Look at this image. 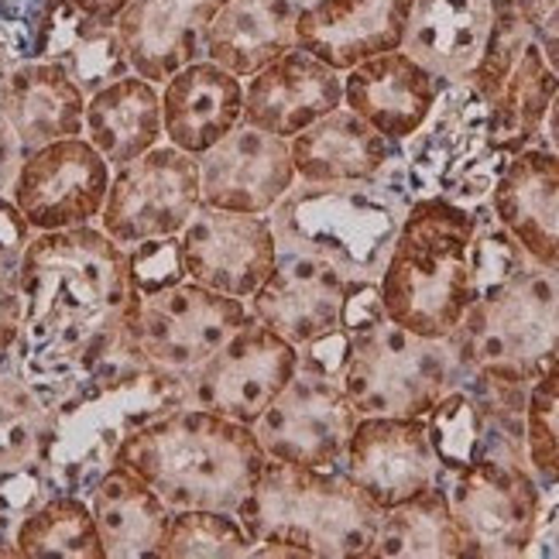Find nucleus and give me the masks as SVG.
Wrapping results in <instances>:
<instances>
[{"label":"nucleus","mask_w":559,"mask_h":559,"mask_svg":"<svg viewBox=\"0 0 559 559\" xmlns=\"http://www.w3.org/2000/svg\"><path fill=\"white\" fill-rule=\"evenodd\" d=\"M21 333L11 364L52 412L90 384L128 378L141 357L128 248L96 224L35 234L21 254Z\"/></svg>","instance_id":"obj_1"},{"label":"nucleus","mask_w":559,"mask_h":559,"mask_svg":"<svg viewBox=\"0 0 559 559\" xmlns=\"http://www.w3.org/2000/svg\"><path fill=\"white\" fill-rule=\"evenodd\" d=\"M114 464L134 471L155 495L179 508L237 512L251 495L269 453L251 426L200 405H179L134 426L117 447Z\"/></svg>","instance_id":"obj_2"},{"label":"nucleus","mask_w":559,"mask_h":559,"mask_svg":"<svg viewBox=\"0 0 559 559\" xmlns=\"http://www.w3.org/2000/svg\"><path fill=\"white\" fill-rule=\"evenodd\" d=\"M381 508L344 471L269 460L237 519L251 536L248 556L371 559Z\"/></svg>","instance_id":"obj_3"},{"label":"nucleus","mask_w":559,"mask_h":559,"mask_svg":"<svg viewBox=\"0 0 559 559\" xmlns=\"http://www.w3.org/2000/svg\"><path fill=\"white\" fill-rule=\"evenodd\" d=\"M450 340L474 392L522 416L528 384L559 364V269L528 264L491 296L474 299Z\"/></svg>","instance_id":"obj_4"},{"label":"nucleus","mask_w":559,"mask_h":559,"mask_svg":"<svg viewBox=\"0 0 559 559\" xmlns=\"http://www.w3.org/2000/svg\"><path fill=\"white\" fill-rule=\"evenodd\" d=\"M474 227L477 206L471 210L443 197L416 200L405 210L378 275L388 320L429 340L456 333L474 302Z\"/></svg>","instance_id":"obj_5"},{"label":"nucleus","mask_w":559,"mask_h":559,"mask_svg":"<svg viewBox=\"0 0 559 559\" xmlns=\"http://www.w3.org/2000/svg\"><path fill=\"white\" fill-rule=\"evenodd\" d=\"M408 206L395 155L371 182H296L269 216L278 248L323 258L347 278L378 282Z\"/></svg>","instance_id":"obj_6"},{"label":"nucleus","mask_w":559,"mask_h":559,"mask_svg":"<svg viewBox=\"0 0 559 559\" xmlns=\"http://www.w3.org/2000/svg\"><path fill=\"white\" fill-rule=\"evenodd\" d=\"M179 405H189L186 388L152 368L66 395L48 412L41 447V467L52 480V491L86 498L93 484L114 467L120 440L134 426Z\"/></svg>","instance_id":"obj_7"},{"label":"nucleus","mask_w":559,"mask_h":559,"mask_svg":"<svg viewBox=\"0 0 559 559\" xmlns=\"http://www.w3.org/2000/svg\"><path fill=\"white\" fill-rule=\"evenodd\" d=\"M508 155L491 141V114L471 83H447L423 128L399 144V176L416 200L443 197L460 206H484Z\"/></svg>","instance_id":"obj_8"},{"label":"nucleus","mask_w":559,"mask_h":559,"mask_svg":"<svg viewBox=\"0 0 559 559\" xmlns=\"http://www.w3.org/2000/svg\"><path fill=\"white\" fill-rule=\"evenodd\" d=\"M456 384H464V368L453 340L408 333L392 320L354 336L350 364L340 374L357 416L423 419Z\"/></svg>","instance_id":"obj_9"},{"label":"nucleus","mask_w":559,"mask_h":559,"mask_svg":"<svg viewBox=\"0 0 559 559\" xmlns=\"http://www.w3.org/2000/svg\"><path fill=\"white\" fill-rule=\"evenodd\" d=\"M447 498L471 559H519L532 552L546 488L525 453L488 450L467 471L447 477Z\"/></svg>","instance_id":"obj_10"},{"label":"nucleus","mask_w":559,"mask_h":559,"mask_svg":"<svg viewBox=\"0 0 559 559\" xmlns=\"http://www.w3.org/2000/svg\"><path fill=\"white\" fill-rule=\"evenodd\" d=\"M248 299H234L182 278L152 296H141L134 336L148 368L189 392V378L248 323Z\"/></svg>","instance_id":"obj_11"},{"label":"nucleus","mask_w":559,"mask_h":559,"mask_svg":"<svg viewBox=\"0 0 559 559\" xmlns=\"http://www.w3.org/2000/svg\"><path fill=\"white\" fill-rule=\"evenodd\" d=\"M200 203V158L162 141L141 158L114 168L96 227L120 248L179 237Z\"/></svg>","instance_id":"obj_12"},{"label":"nucleus","mask_w":559,"mask_h":559,"mask_svg":"<svg viewBox=\"0 0 559 559\" xmlns=\"http://www.w3.org/2000/svg\"><path fill=\"white\" fill-rule=\"evenodd\" d=\"M114 168L80 138H62L28 152L17 165L8 197L35 234L72 230L100 221Z\"/></svg>","instance_id":"obj_13"},{"label":"nucleus","mask_w":559,"mask_h":559,"mask_svg":"<svg viewBox=\"0 0 559 559\" xmlns=\"http://www.w3.org/2000/svg\"><path fill=\"white\" fill-rule=\"evenodd\" d=\"M299 371V347L248 316L227 344L189 378V405L254 426Z\"/></svg>","instance_id":"obj_14"},{"label":"nucleus","mask_w":559,"mask_h":559,"mask_svg":"<svg viewBox=\"0 0 559 559\" xmlns=\"http://www.w3.org/2000/svg\"><path fill=\"white\" fill-rule=\"evenodd\" d=\"M357 419V408L340 381L296 371L251 429L269 460L340 471Z\"/></svg>","instance_id":"obj_15"},{"label":"nucleus","mask_w":559,"mask_h":559,"mask_svg":"<svg viewBox=\"0 0 559 559\" xmlns=\"http://www.w3.org/2000/svg\"><path fill=\"white\" fill-rule=\"evenodd\" d=\"M186 278L234 299H248L272 275L278 261V237L272 216L234 213L200 203L179 234Z\"/></svg>","instance_id":"obj_16"},{"label":"nucleus","mask_w":559,"mask_h":559,"mask_svg":"<svg viewBox=\"0 0 559 559\" xmlns=\"http://www.w3.org/2000/svg\"><path fill=\"white\" fill-rule=\"evenodd\" d=\"M340 471L381 512L416 498L426 488H436V484H447L426 423L408 416H360L347 453L340 460Z\"/></svg>","instance_id":"obj_17"},{"label":"nucleus","mask_w":559,"mask_h":559,"mask_svg":"<svg viewBox=\"0 0 559 559\" xmlns=\"http://www.w3.org/2000/svg\"><path fill=\"white\" fill-rule=\"evenodd\" d=\"M296 182L288 141L245 120L200 155V197L216 210L269 216Z\"/></svg>","instance_id":"obj_18"},{"label":"nucleus","mask_w":559,"mask_h":559,"mask_svg":"<svg viewBox=\"0 0 559 559\" xmlns=\"http://www.w3.org/2000/svg\"><path fill=\"white\" fill-rule=\"evenodd\" d=\"M344 288L347 275L336 264L306 251L278 248L272 275L248 296V312L285 336L292 347H302L340 326Z\"/></svg>","instance_id":"obj_19"},{"label":"nucleus","mask_w":559,"mask_h":559,"mask_svg":"<svg viewBox=\"0 0 559 559\" xmlns=\"http://www.w3.org/2000/svg\"><path fill=\"white\" fill-rule=\"evenodd\" d=\"M340 104H344V72L302 45H292L275 62L245 80V124L285 141Z\"/></svg>","instance_id":"obj_20"},{"label":"nucleus","mask_w":559,"mask_h":559,"mask_svg":"<svg viewBox=\"0 0 559 559\" xmlns=\"http://www.w3.org/2000/svg\"><path fill=\"white\" fill-rule=\"evenodd\" d=\"M443 86L405 48H388L344 69V107L399 148L423 128Z\"/></svg>","instance_id":"obj_21"},{"label":"nucleus","mask_w":559,"mask_h":559,"mask_svg":"<svg viewBox=\"0 0 559 559\" xmlns=\"http://www.w3.org/2000/svg\"><path fill=\"white\" fill-rule=\"evenodd\" d=\"M488 210L519 240L528 261L559 269V155L546 141L504 162Z\"/></svg>","instance_id":"obj_22"},{"label":"nucleus","mask_w":559,"mask_h":559,"mask_svg":"<svg viewBox=\"0 0 559 559\" xmlns=\"http://www.w3.org/2000/svg\"><path fill=\"white\" fill-rule=\"evenodd\" d=\"M227 0H128L117 14L131 72L162 86L182 66L203 59V38Z\"/></svg>","instance_id":"obj_23"},{"label":"nucleus","mask_w":559,"mask_h":559,"mask_svg":"<svg viewBox=\"0 0 559 559\" xmlns=\"http://www.w3.org/2000/svg\"><path fill=\"white\" fill-rule=\"evenodd\" d=\"M416 0H316L299 11V45L333 69L402 48Z\"/></svg>","instance_id":"obj_24"},{"label":"nucleus","mask_w":559,"mask_h":559,"mask_svg":"<svg viewBox=\"0 0 559 559\" xmlns=\"http://www.w3.org/2000/svg\"><path fill=\"white\" fill-rule=\"evenodd\" d=\"M158 90L165 141L197 158L245 120V80L210 59L182 66Z\"/></svg>","instance_id":"obj_25"},{"label":"nucleus","mask_w":559,"mask_h":559,"mask_svg":"<svg viewBox=\"0 0 559 559\" xmlns=\"http://www.w3.org/2000/svg\"><path fill=\"white\" fill-rule=\"evenodd\" d=\"M0 114L28 155L41 144L83 134L86 93L52 59H28L0 80Z\"/></svg>","instance_id":"obj_26"},{"label":"nucleus","mask_w":559,"mask_h":559,"mask_svg":"<svg viewBox=\"0 0 559 559\" xmlns=\"http://www.w3.org/2000/svg\"><path fill=\"white\" fill-rule=\"evenodd\" d=\"M288 152L299 182H371L399 155L395 144L344 104L288 138Z\"/></svg>","instance_id":"obj_27"},{"label":"nucleus","mask_w":559,"mask_h":559,"mask_svg":"<svg viewBox=\"0 0 559 559\" xmlns=\"http://www.w3.org/2000/svg\"><path fill=\"white\" fill-rule=\"evenodd\" d=\"M491 14V0H416L402 48L436 80L467 83L488 41Z\"/></svg>","instance_id":"obj_28"},{"label":"nucleus","mask_w":559,"mask_h":559,"mask_svg":"<svg viewBox=\"0 0 559 559\" xmlns=\"http://www.w3.org/2000/svg\"><path fill=\"white\" fill-rule=\"evenodd\" d=\"M35 59L66 66L86 96L131 72L117 24L83 14L72 0H45L35 35Z\"/></svg>","instance_id":"obj_29"},{"label":"nucleus","mask_w":559,"mask_h":559,"mask_svg":"<svg viewBox=\"0 0 559 559\" xmlns=\"http://www.w3.org/2000/svg\"><path fill=\"white\" fill-rule=\"evenodd\" d=\"M299 8L292 0H227L203 38V59L251 80L292 45H299Z\"/></svg>","instance_id":"obj_30"},{"label":"nucleus","mask_w":559,"mask_h":559,"mask_svg":"<svg viewBox=\"0 0 559 559\" xmlns=\"http://www.w3.org/2000/svg\"><path fill=\"white\" fill-rule=\"evenodd\" d=\"M83 138L107 158L110 168H120L152 152L155 144L165 141L162 90L138 72H128V76L90 93Z\"/></svg>","instance_id":"obj_31"},{"label":"nucleus","mask_w":559,"mask_h":559,"mask_svg":"<svg viewBox=\"0 0 559 559\" xmlns=\"http://www.w3.org/2000/svg\"><path fill=\"white\" fill-rule=\"evenodd\" d=\"M86 501L107 559H158L173 508L155 495L152 484H144L134 471L114 464L90 488Z\"/></svg>","instance_id":"obj_32"},{"label":"nucleus","mask_w":559,"mask_h":559,"mask_svg":"<svg viewBox=\"0 0 559 559\" xmlns=\"http://www.w3.org/2000/svg\"><path fill=\"white\" fill-rule=\"evenodd\" d=\"M559 90V72L543 56L539 41L532 38L525 52L504 76L498 93L491 96L488 114H491V141L501 155L512 158L515 152L528 148V144L543 141V124L549 104Z\"/></svg>","instance_id":"obj_33"},{"label":"nucleus","mask_w":559,"mask_h":559,"mask_svg":"<svg viewBox=\"0 0 559 559\" xmlns=\"http://www.w3.org/2000/svg\"><path fill=\"white\" fill-rule=\"evenodd\" d=\"M371 559H467V543L450 508L447 484L388 508Z\"/></svg>","instance_id":"obj_34"},{"label":"nucleus","mask_w":559,"mask_h":559,"mask_svg":"<svg viewBox=\"0 0 559 559\" xmlns=\"http://www.w3.org/2000/svg\"><path fill=\"white\" fill-rule=\"evenodd\" d=\"M17 559H107L90 501L72 491H52L14 528Z\"/></svg>","instance_id":"obj_35"},{"label":"nucleus","mask_w":559,"mask_h":559,"mask_svg":"<svg viewBox=\"0 0 559 559\" xmlns=\"http://www.w3.org/2000/svg\"><path fill=\"white\" fill-rule=\"evenodd\" d=\"M423 423L443 474L453 477L460 471H467L488 450L495 408L484 405V399L471 384H456L426 412Z\"/></svg>","instance_id":"obj_36"},{"label":"nucleus","mask_w":559,"mask_h":559,"mask_svg":"<svg viewBox=\"0 0 559 559\" xmlns=\"http://www.w3.org/2000/svg\"><path fill=\"white\" fill-rule=\"evenodd\" d=\"M48 432V405L21 378L11 354L0 357V471L41 460Z\"/></svg>","instance_id":"obj_37"},{"label":"nucleus","mask_w":559,"mask_h":559,"mask_svg":"<svg viewBox=\"0 0 559 559\" xmlns=\"http://www.w3.org/2000/svg\"><path fill=\"white\" fill-rule=\"evenodd\" d=\"M251 536L237 512L221 508H179L165 525L158 559H237L251 552Z\"/></svg>","instance_id":"obj_38"},{"label":"nucleus","mask_w":559,"mask_h":559,"mask_svg":"<svg viewBox=\"0 0 559 559\" xmlns=\"http://www.w3.org/2000/svg\"><path fill=\"white\" fill-rule=\"evenodd\" d=\"M522 426L532 474L546 491H559V364L528 384Z\"/></svg>","instance_id":"obj_39"},{"label":"nucleus","mask_w":559,"mask_h":559,"mask_svg":"<svg viewBox=\"0 0 559 559\" xmlns=\"http://www.w3.org/2000/svg\"><path fill=\"white\" fill-rule=\"evenodd\" d=\"M528 264V254L519 240L508 234L488 210V203L477 206V227L471 240V278H474V299H484L508 285L515 275H522Z\"/></svg>","instance_id":"obj_40"},{"label":"nucleus","mask_w":559,"mask_h":559,"mask_svg":"<svg viewBox=\"0 0 559 559\" xmlns=\"http://www.w3.org/2000/svg\"><path fill=\"white\" fill-rule=\"evenodd\" d=\"M491 4H495L491 32H488V41H484V52H480L474 72L467 76V83L484 96V100H491L498 93L504 76L512 72V66L525 52V45L536 38V28H532L508 0H491Z\"/></svg>","instance_id":"obj_41"},{"label":"nucleus","mask_w":559,"mask_h":559,"mask_svg":"<svg viewBox=\"0 0 559 559\" xmlns=\"http://www.w3.org/2000/svg\"><path fill=\"white\" fill-rule=\"evenodd\" d=\"M128 272L138 296H152L186 278L179 237H155L128 248Z\"/></svg>","instance_id":"obj_42"},{"label":"nucleus","mask_w":559,"mask_h":559,"mask_svg":"<svg viewBox=\"0 0 559 559\" xmlns=\"http://www.w3.org/2000/svg\"><path fill=\"white\" fill-rule=\"evenodd\" d=\"M48 495H52V480H48L41 460L24 464V467L0 471V519L14 522V528Z\"/></svg>","instance_id":"obj_43"},{"label":"nucleus","mask_w":559,"mask_h":559,"mask_svg":"<svg viewBox=\"0 0 559 559\" xmlns=\"http://www.w3.org/2000/svg\"><path fill=\"white\" fill-rule=\"evenodd\" d=\"M350 354H354V336L344 326H336L299 347V371L340 381V374L350 364Z\"/></svg>","instance_id":"obj_44"},{"label":"nucleus","mask_w":559,"mask_h":559,"mask_svg":"<svg viewBox=\"0 0 559 559\" xmlns=\"http://www.w3.org/2000/svg\"><path fill=\"white\" fill-rule=\"evenodd\" d=\"M384 302L374 278H347L344 288V306H340V326H344L350 336H360L374 330L378 323H384Z\"/></svg>","instance_id":"obj_45"},{"label":"nucleus","mask_w":559,"mask_h":559,"mask_svg":"<svg viewBox=\"0 0 559 559\" xmlns=\"http://www.w3.org/2000/svg\"><path fill=\"white\" fill-rule=\"evenodd\" d=\"M21 261L0 258V354H11L21 333V285H17Z\"/></svg>","instance_id":"obj_46"},{"label":"nucleus","mask_w":559,"mask_h":559,"mask_svg":"<svg viewBox=\"0 0 559 559\" xmlns=\"http://www.w3.org/2000/svg\"><path fill=\"white\" fill-rule=\"evenodd\" d=\"M32 224L24 221V213L14 206L11 197H0V258L8 261H21L24 248L32 245Z\"/></svg>","instance_id":"obj_47"},{"label":"nucleus","mask_w":559,"mask_h":559,"mask_svg":"<svg viewBox=\"0 0 559 559\" xmlns=\"http://www.w3.org/2000/svg\"><path fill=\"white\" fill-rule=\"evenodd\" d=\"M24 152H21V144L8 124V117L0 114V197H8L11 192V182L17 176V165H21Z\"/></svg>","instance_id":"obj_48"},{"label":"nucleus","mask_w":559,"mask_h":559,"mask_svg":"<svg viewBox=\"0 0 559 559\" xmlns=\"http://www.w3.org/2000/svg\"><path fill=\"white\" fill-rule=\"evenodd\" d=\"M536 41H539V48H543V56L549 59V66L559 72V0H556V8L539 21Z\"/></svg>","instance_id":"obj_49"},{"label":"nucleus","mask_w":559,"mask_h":559,"mask_svg":"<svg viewBox=\"0 0 559 559\" xmlns=\"http://www.w3.org/2000/svg\"><path fill=\"white\" fill-rule=\"evenodd\" d=\"M83 14L96 17V21H117V14L128 8V0H72Z\"/></svg>","instance_id":"obj_50"},{"label":"nucleus","mask_w":559,"mask_h":559,"mask_svg":"<svg viewBox=\"0 0 559 559\" xmlns=\"http://www.w3.org/2000/svg\"><path fill=\"white\" fill-rule=\"evenodd\" d=\"M508 4H512L532 24V28H539V21L556 8V0H508Z\"/></svg>","instance_id":"obj_51"},{"label":"nucleus","mask_w":559,"mask_h":559,"mask_svg":"<svg viewBox=\"0 0 559 559\" xmlns=\"http://www.w3.org/2000/svg\"><path fill=\"white\" fill-rule=\"evenodd\" d=\"M543 141H546L549 148L559 155V90H556L552 104H549V114H546V124H543Z\"/></svg>","instance_id":"obj_52"},{"label":"nucleus","mask_w":559,"mask_h":559,"mask_svg":"<svg viewBox=\"0 0 559 559\" xmlns=\"http://www.w3.org/2000/svg\"><path fill=\"white\" fill-rule=\"evenodd\" d=\"M292 4H296V8L302 11V8H309V4H316V0H292Z\"/></svg>","instance_id":"obj_53"},{"label":"nucleus","mask_w":559,"mask_h":559,"mask_svg":"<svg viewBox=\"0 0 559 559\" xmlns=\"http://www.w3.org/2000/svg\"><path fill=\"white\" fill-rule=\"evenodd\" d=\"M0 357H4V354H0Z\"/></svg>","instance_id":"obj_54"}]
</instances>
